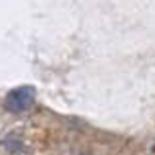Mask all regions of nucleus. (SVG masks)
Masks as SVG:
<instances>
[{
  "label": "nucleus",
  "instance_id": "obj_1",
  "mask_svg": "<svg viewBox=\"0 0 155 155\" xmlns=\"http://www.w3.org/2000/svg\"><path fill=\"white\" fill-rule=\"evenodd\" d=\"M36 102V87L19 85L7 92L4 99V107L10 114H22L29 111Z\"/></svg>",
  "mask_w": 155,
  "mask_h": 155
}]
</instances>
